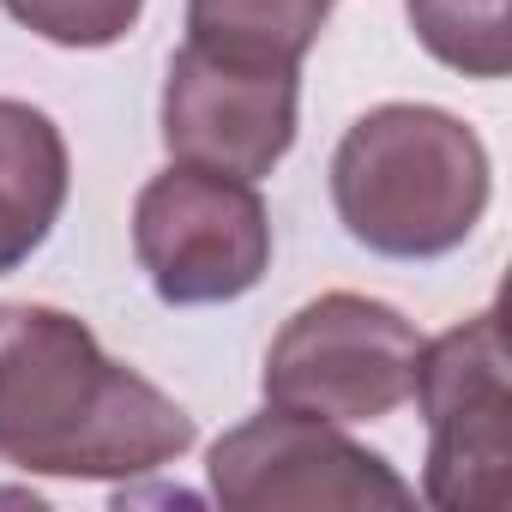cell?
I'll use <instances>...</instances> for the list:
<instances>
[{
    "label": "cell",
    "instance_id": "5",
    "mask_svg": "<svg viewBox=\"0 0 512 512\" xmlns=\"http://www.w3.org/2000/svg\"><path fill=\"white\" fill-rule=\"evenodd\" d=\"M416 326L368 296L332 290L290 314L266 356V404L314 422H380L410 398Z\"/></svg>",
    "mask_w": 512,
    "mask_h": 512
},
{
    "label": "cell",
    "instance_id": "3",
    "mask_svg": "<svg viewBox=\"0 0 512 512\" xmlns=\"http://www.w3.org/2000/svg\"><path fill=\"white\" fill-rule=\"evenodd\" d=\"M410 398L428 422L422 494L440 512H506L512 506V392L500 314H476L416 350Z\"/></svg>",
    "mask_w": 512,
    "mask_h": 512
},
{
    "label": "cell",
    "instance_id": "4",
    "mask_svg": "<svg viewBox=\"0 0 512 512\" xmlns=\"http://www.w3.org/2000/svg\"><path fill=\"white\" fill-rule=\"evenodd\" d=\"M133 253L169 308L235 302L272 266V217L253 181L175 163L139 187Z\"/></svg>",
    "mask_w": 512,
    "mask_h": 512
},
{
    "label": "cell",
    "instance_id": "8",
    "mask_svg": "<svg viewBox=\"0 0 512 512\" xmlns=\"http://www.w3.org/2000/svg\"><path fill=\"white\" fill-rule=\"evenodd\" d=\"M67 181L61 127L31 103L0 97V278L49 241L67 205Z\"/></svg>",
    "mask_w": 512,
    "mask_h": 512
},
{
    "label": "cell",
    "instance_id": "2",
    "mask_svg": "<svg viewBox=\"0 0 512 512\" xmlns=\"http://www.w3.org/2000/svg\"><path fill=\"white\" fill-rule=\"evenodd\" d=\"M332 205L344 229L386 260H440L488 211V151L446 109H368L338 139Z\"/></svg>",
    "mask_w": 512,
    "mask_h": 512
},
{
    "label": "cell",
    "instance_id": "7",
    "mask_svg": "<svg viewBox=\"0 0 512 512\" xmlns=\"http://www.w3.org/2000/svg\"><path fill=\"white\" fill-rule=\"evenodd\" d=\"M296 67H253L181 49L163 79V145L175 163L260 181L296 145Z\"/></svg>",
    "mask_w": 512,
    "mask_h": 512
},
{
    "label": "cell",
    "instance_id": "9",
    "mask_svg": "<svg viewBox=\"0 0 512 512\" xmlns=\"http://www.w3.org/2000/svg\"><path fill=\"white\" fill-rule=\"evenodd\" d=\"M332 19V0H187V43L223 61L302 67Z\"/></svg>",
    "mask_w": 512,
    "mask_h": 512
},
{
    "label": "cell",
    "instance_id": "10",
    "mask_svg": "<svg viewBox=\"0 0 512 512\" xmlns=\"http://www.w3.org/2000/svg\"><path fill=\"white\" fill-rule=\"evenodd\" d=\"M410 31L464 79H506L512 67L506 0H410Z\"/></svg>",
    "mask_w": 512,
    "mask_h": 512
},
{
    "label": "cell",
    "instance_id": "11",
    "mask_svg": "<svg viewBox=\"0 0 512 512\" xmlns=\"http://www.w3.org/2000/svg\"><path fill=\"white\" fill-rule=\"evenodd\" d=\"M0 7L61 49H109L139 25L145 0H0Z\"/></svg>",
    "mask_w": 512,
    "mask_h": 512
},
{
    "label": "cell",
    "instance_id": "1",
    "mask_svg": "<svg viewBox=\"0 0 512 512\" xmlns=\"http://www.w3.org/2000/svg\"><path fill=\"white\" fill-rule=\"evenodd\" d=\"M193 446V416L103 356L85 320L0 308V458L31 476H151Z\"/></svg>",
    "mask_w": 512,
    "mask_h": 512
},
{
    "label": "cell",
    "instance_id": "6",
    "mask_svg": "<svg viewBox=\"0 0 512 512\" xmlns=\"http://www.w3.org/2000/svg\"><path fill=\"white\" fill-rule=\"evenodd\" d=\"M211 494L229 512H404L416 488L368 446L344 440L338 422L266 410L241 428H229L211 446Z\"/></svg>",
    "mask_w": 512,
    "mask_h": 512
}]
</instances>
